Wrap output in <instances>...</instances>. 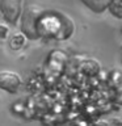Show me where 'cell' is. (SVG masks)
Listing matches in <instances>:
<instances>
[{
    "label": "cell",
    "mask_w": 122,
    "mask_h": 126,
    "mask_svg": "<svg viewBox=\"0 0 122 126\" xmlns=\"http://www.w3.org/2000/svg\"><path fill=\"white\" fill-rule=\"evenodd\" d=\"M108 11L110 12V15L114 16V17L122 20V0H112Z\"/></svg>",
    "instance_id": "5"
},
{
    "label": "cell",
    "mask_w": 122,
    "mask_h": 126,
    "mask_svg": "<svg viewBox=\"0 0 122 126\" xmlns=\"http://www.w3.org/2000/svg\"><path fill=\"white\" fill-rule=\"evenodd\" d=\"M45 11L38 5H28L22 12L21 17V32L29 39H37L43 35L45 24Z\"/></svg>",
    "instance_id": "1"
},
{
    "label": "cell",
    "mask_w": 122,
    "mask_h": 126,
    "mask_svg": "<svg viewBox=\"0 0 122 126\" xmlns=\"http://www.w3.org/2000/svg\"><path fill=\"white\" fill-rule=\"evenodd\" d=\"M21 85V79L16 72L1 71L0 72V89H4L9 93H15Z\"/></svg>",
    "instance_id": "3"
},
{
    "label": "cell",
    "mask_w": 122,
    "mask_h": 126,
    "mask_svg": "<svg viewBox=\"0 0 122 126\" xmlns=\"http://www.w3.org/2000/svg\"><path fill=\"white\" fill-rule=\"evenodd\" d=\"M121 34H122V26H121Z\"/></svg>",
    "instance_id": "9"
},
{
    "label": "cell",
    "mask_w": 122,
    "mask_h": 126,
    "mask_svg": "<svg viewBox=\"0 0 122 126\" xmlns=\"http://www.w3.org/2000/svg\"><path fill=\"white\" fill-rule=\"evenodd\" d=\"M112 0H81V3L94 13H104L109 8Z\"/></svg>",
    "instance_id": "4"
},
{
    "label": "cell",
    "mask_w": 122,
    "mask_h": 126,
    "mask_svg": "<svg viewBox=\"0 0 122 126\" xmlns=\"http://www.w3.org/2000/svg\"><path fill=\"white\" fill-rule=\"evenodd\" d=\"M8 33V28L5 25H0V38H5Z\"/></svg>",
    "instance_id": "7"
},
{
    "label": "cell",
    "mask_w": 122,
    "mask_h": 126,
    "mask_svg": "<svg viewBox=\"0 0 122 126\" xmlns=\"http://www.w3.org/2000/svg\"><path fill=\"white\" fill-rule=\"evenodd\" d=\"M0 9L9 24L15 25L21 16L22 12V0H1L0 1Z\"/></svg>",
    "instance_id": "2"
},
{
    "label": "cell",
    "mask_w": 122,
    "mask_h": 126,
    "mask_svg": "<svg viewBox=\"0 0 122 126\" xmlns=\"http://www.w3.org/2000/svg\"><path fill=\"white\" fill-rule=\"evenodd\" d=\"M121 64H122V50H121Z\"/></svg>",
    "instance_id": "8"
},
{
    "label": "cell",
    "mask_w": 122,
    "mask_h": 126,
    "mask_svg": "<svg viewBox=\"0 0 122 126\" xmlns=\"http://www.w3.org/2000/svg\"><path fill=\"white\" fill-rule=\"evenodd\" d=\"M24 45V37L22 35H15L13 38L11 39V46L13 49H18Z\"/></svg>",
    "instance_id": "6"
},
{
    "label": "cell",
    "mask_w": 122,
    "mask_h": 126,
    "mask_svg": "<svg viewBox=\"0 0 122 126\" xmlns=\"http://www.w3.org/2000/svg\"><path fill=\"white\" fill-rule=\"evenodd\" d=\"M121 124H122V122H121Z\"/></svg>",
    "instance_id": "10"
}]
</instances>
